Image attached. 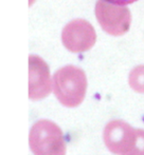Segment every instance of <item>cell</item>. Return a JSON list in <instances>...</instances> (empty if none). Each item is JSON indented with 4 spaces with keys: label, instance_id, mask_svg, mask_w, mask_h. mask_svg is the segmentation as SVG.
Here are the masks:
<instances>
[{
    "label": "cell",
    "instance_id": "obj_1",
    "mask_svg": "<svg viewBox=\"0 0 144 155\" xmlns=\"http://www.w3.org/2000/svg\"><path fill=\"white\" fill-rule=\"evenodd\" d=\"M53 93L58 101L67 108H75L83 102L87 91L85 72L75 65H65L52 77Z\"/></svg>",
    "mask_w": 144,
    "mask_h": 155
},
{
    "label": "cell",
    "instance_id": "obj_2",
    "mask_svg": "<svg viewBox=\"0 0 144 155\" xmlns=\"http://www.w3.org/2000/svg\"><path fill=\"white\" fill-rule=\"evenodd\" d=\"M29 145L34 155H66L67 151L62 129L48 119H40L32 126Z\"/></svg>",
    "mask_w": 144,
    "mask_h": 155
},
{
    "label": "cell",
    "instance_id": "obj_3",
    "mask_svg": "<svg viewBox=\"0 0 144 155\" xmlns=\"http://www.w3.org/2000/svg\"><path fill=\"white\" fill-rule=\"evenodd\" d=\"M94 13L103 31L111 36H122L129 30L132 14L126 5L112 3L108 0H98Z\"/></svg>",
    "mask_w": 144,
    "mask_h": 155
},
{
    "label": "cell",
    "instance_id": "obj_4",
    "mask_svg": "<svg viewBox=\"0 0 144 155\" xmlns=\"http://www.w3.org/2000/svg\"><path fill=\"white\" fill-rule=\"evenodd\" d=\"M64 47L72 53H83L94 45L97 34L94 28L85 19H74L68 22L62 32Z\"/></svg>",
    "mask_w": 144,
    "mask_h": 155
},
{
    "label": "cell",
    "instance_id": "obj_5",
    "mask_svg": "<svg viewBox=\"0 0 144 155\" xmlns=\"http://www.w3.org/2000/svg\"><path fill=\"white\" fill-rule=\"evenodd\" d=\"M137 137V129L122 119L111 120L104 128L103 138L105 146L115 155L126 154L134 146Z\"/></svg>",
    "mask_w": 144,
    "mask_h": 155
},
{
    "label": "cell",
    "instance_id": "obj_6",
    "mask_svg": "<svg viewBox=\"0 0 144 155\" xmlns=\"http://www.w3.org/2000/svg\"><path fill=\"white\" fill-rule=\"evenodd\" d=\"M52 84L50 70L43 58L36 55L29 56V98L40 100L51 93Z\"/></svg>",
    "mask_w": 144,
    "mask_h": 155
},
{
    "label": "cell",
    "instance_id": "obj_7",
    "mask_svg": "<svg viewBox=\"0 0 144 155\" xmlns=\"http://www.w3.org/2000/svg\"><path fill=\"white\" fill-rule=\"evenodd\" d=\"M128 84L135 92L144 94V64L137 65L130 71Z\"/></svg>",
    "mask_w": 144,
    "mask_h": 155
},
{
    "label": "cell",
    "instance_id": "obj_8",
    "mask_svg": "<svg viewBox=\"0 0 144 155\" xmlns=\"http://www.w3.org/2000/svg\"><path fill=\"white\" fill-rule=\"evenodd\" d=\"M124 155H144V129H137V137L132 149Z\"/></svg>",
    "mask_w": 144,
    "mask_h": 155
},
{
    "label": "cell",
    "instance_id": "obj_9",
    "mask_svg": "<svg viewBox=\"0 0 144 155\" xmlns=\"http://www.w3.org/2000/svg\"><path fill=\"white\" fill-rule=\"evenodd\" d=\"M108 1L115 4H120V5H128V4H132L134 2L138 1V0H108Z\"/></svg>",
    "mask_w": 144,
    "mask_h": 155
}]
</instances>
